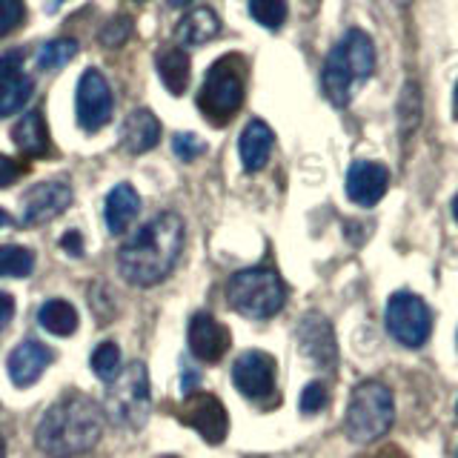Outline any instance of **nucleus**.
Returning <instances> with one entry per match:
<instances>
[{
    "label": "nucleus",
    "instance_id": "f257e3e1",
    "mask_svg": "<svg viewBox=\"0 0 458 458\" xmlns=\"http://www.w3.org/2000/svg\"><path fill=\"white\" fill-rule=\"evenodd\" d=\"M183 250V221L175 212H161L143 224L118 250V272L132 286H155L166 281Z\"/></svg>",
    "mask_w": 458,
    "mask_h": 458
},
{
    "label": "nucleus",
    "instance_id": "f03ea898",
    "mask_svg": "<svg viewBox=\"0 0 458 458\" xmlns=\"http://www.w3.org/2000/svg\"><path fill=\"white\" fill-rule=\"evenodd\" d=\"M104 433V412L89 395L69 393L43 412L38 424V450L49 458H75L89 453Z\"/></svg>",
    "mask_w": 458,
    "mask_h": 458
},
{
    "label": "nucleus",
    "instance_id": "7ed1b4c3",
    "mask_svg": "<svg viewBox=\"0 0 458 458\" xmlns=\"http://www.w3.org/2000/svg\"><path fill=\"white\" fill-rule=\"evenodd\" d=\"M376 72V43L361 29H350L333 49L321 69V89L333 106H350L355 89Z\"/></svg>",
    "mask_w": 458,
    "mask_h": 458
},
{
    "label": "nucleus",
    "instance_id": "20e7f679",
    "mask_svg": "<svg viewBox=\"0 0 458 458\" xmlns=\"http://www.w3.org/2000/svg\"><path fill=\"white\" fill-rule=\"evenodd\" d=\"M395 421V398L384 381H361L352 390L347 415H344V433L355 444H372L390 433Z\"/></svg>",
    "mask_w": 458,
    "mask_h": 458
},
{
    "label": "nucleus",
    "instance_id": "39448f33",
    "mask_svg": "<svg viewBox=\"0 0 458 458\" xmlns=\"http://www.w3.org/2000/svg\"><path fill=\"white\" fill-rule=\"evenodd\" d=\"M104 412L112 424L126 429H140L152 412L149 372L143 361H129L118 376L106 384Z\"/></svg>",
    "mask_w": 458,
    "mask_h": 458
},
{
    "label": "nucleus",
    "instance_id": "423d86ee",
    "mask_svg": "<svg viewBox=\"0 0 458 458\" xmlns=\"http://www.w3.org/2000/svg\"><path fill=\"white\" fill-rule=\"evenodd\" d=\"M226 301L243 318L264 321L278 315L286 301V286L276 269L252 267L235 272L226 284Z\"/></svg>",
    "mask_w": 458,
    "mask_h": 458
},
{
    "label": "nucleus",
    "instance_id": "0eeeda50",
    "mask_svg": "<svg viewBox=\"0 0 458 458\" xmlns=\"http://www.w3.org/2000/svg\"><path fill=\"white\" fill-rule=\"evenodd\" d=\"M243 104V72L241 57L226 55L218 64H212L207 72V81L200 86L198 106L207 114V121L215 126H224Z\"/></svg>",
    "mask_w": 458,
    "mask_h": 458
},
{
    "label": "nucleus",
    "instance_id": "6e6552de",
    "mask_svg": "<svg viewBox=\"0 0 458 458\" xmlns=\"http://www.w3.org/2000/svg\"><path fill=\"white\" fill-rule=\"evenodd\" d=\"M386 329L401 347L419 350L433 333V312L424 304V298L412 293H395L386 304Z\"/></svg>",
    "mask_w": 458,
    "mask_h": 458
},
{
    "label": "nucleus",
    "instance_id": "1a4fd4ad",
    "mask_svg": "<svg viewBox=\"0 0 458 458\" xmlns=\"http://www.w3.org/2000/svg\"><path fill=\"white\" fill-rule=\"evenodd\" d=\"M75 112L83 132H98L112 121V89L98 69H86L78 81Z\"/></svg>",
    "mask_w": 458,
    "mask_h": 458
},
{
    "label": "nucleus",
    "instance_id": "9d476101",
    "mask_svg": "<svg viewBox=\"0 0 458 458\" xmlns=\"http://www.w3.org/2000/svg\"><path fill=\"white\" fill-rule=\"evenodd\" d=\"M178 419L200 433L207 444H221L229 433V415L212 393H190L178 407Z\"/></svg>",
    "mask_w": 458,
    "mask_h": 458
},
{
    "label": "nucleus",
    "instance_id": "9b49d317",
    "mask_svg": "<svg viewBox=\"0 0 458 458\" xmlns=\"http://www.w3.org/2000/svg\"><path fill=\"white\" fill-rule=\"evenodd\" d=\"M233 384L243 398L252 401L272 395V390H276V358L261 350L238 355L233 367Z\"/></svg>",
    "mask_w": 458,
    "mask_h": 458
},
{
    "label": "nucleus",
    "instance_id": "f8f14e48",
    "mask_svg": "<svg viewBox=\"0 0 458 458\" xmlns=\"http://www.w3.org/2000/svg\"><path fill=\"white\" fill-rule=\"evenodd\" d=\"M23 49L0 55V118L21 112L35 92V81L23 72Z\"/></svg>",
    "mask_w": 458,
    "mask_h": 458
},
{
    "label": "nucleus",
    "instance_id": "ddd939ff",
    "mask_svg": "<svg viewBox=\"0 0 458 458\" xmlns=\"http://www.w3.org/2000/svg\"><path fill=\"white\" fill-rule=\"evenodd\" d=\"M72 204V186L66 181H43L26 192L23 198V224L26 226H40L61 212H66Z\"/></svg>",
    "mask_w": 458,
    "mask_h": 458
},
{
    "label": "nucleus",
    "instance_id": "4468645a",
    "mask_svg": "<svg viewBox=\"0 0 458 458\" xmlns=\"http://www.w3.org/2000/svg\"><path fill=\"white\" fill-rule=\"evenodd\" d=\"M298 344L307 358H312L321 369H333L338 361V344L333 324L321 312H307L298 324Z\"/></svg>",
    "mask_w": 458,
    "mask_h": 458
},
{
    "label": "nucleus",
    "instance_id": "2eb2a0df",
    "mask_svg": "<svg viewBox=\"0 0 458 458\" xmlns=\"http://www.w3.org/2000/svg\"><path fill=\"white\" fill-rule=\"evenodd\" d=\"M186 338H190L192 355L198 358V361H204V364H218L221 358L226 355L229 344H233V338H229V329L218 318H212L209 312H195L192 315Z\"/></svg>",
    "mask_w": 458,
    "mask_h": 458
},
{
    "label": "nucleus",
    "instance_id": "dca6fc26",
    "mask_svg": "<svg viewBox=\"0 0 458 458\" xmlns=\"http://www.w3.org/2000/svg\"><path fill=\"white\" fill-rule=\"evenodd\" d=\"M386 186H390V172L376 161H355L347 172V198L364 209L378 204L386 195Z\"/></svg>",
    "mask_w": 458,
    "mask_h": 458
},
{
    "label": "nucleus",
    "instance_id": "f3484780",
    "mask_svg": "<svg viewBox=\"0 0 458 458\" xmlns=\"http://www.w3.org/2000/svg\"><path fill=\"white\" fill-rule=\"evenodd\" d=\"M52 350L35 338L21 341L9 355V378L14 386H32L43 376V369L52 364Z\"/></svg>",
    "mask_w": 458,
    "mask_h": 458
},
{
    "label": "nucleus",
    "instance_id": "a211bd4d",
    "mask_svg": "<svg viewBox=\"0 0 458 458\" xmlns=\"http://www.w3.org/2000/svg\"><path fill=\"white\" fill-rule=\"evenodd\" d=\"M161 140V123L149 109H135L126 114V121L121 126V147L132 155H143L157 147Z\"/></svg>",
    "mask_w": 458,
    "mask_h": 458
},
{
    "label": "nucleus",
    "instance_id": "6ab92c4d",
    "mask_svg": "<svg viewBox=\"0 0 458 458\" xmlns=\"http://www.w3.org/2000/svg\"><path fill=\"white\" fill-rule=\"evenodd\" d=\"M276 147V135L264 121H250L247 129L241 132L238 140V152H241V164L247 172H261Z\"/></svg>",
    "mask_w": 458,
    "mask_h": 458
},
{
    "label": "nucleus",
    "instance_id": "aec40b11",
    "mask_svg": "<svg viewBox=\"0 0 458 458\" xmlns=\"http://www.w3.org/2000/svg\"><path fill=\"white\" fill-rule=\"evenodd\" d=\"M12 140H14V147L29 157H47L52 152V138H49L47 121H43V112L40 109L26 112L23 118L14 123Z\"/></svg>",
    "mask_w": 458,
    "mask_h": 458
},
{
    "label": "nucleus",
    "instance_id": "412c9836",
    "mask_svg": "<svg viewBox=\"0 0 458 458\" xmlns=\"http://www.w3.org/2000/svg\"><path fill=\"white\" fill-rule=\"evenodd\" d=\"M138 212H140V195L135 192L132 183H118L106 195L104 218H106V226L112 235H123L129 224L138 218Z\"/></svg>",
    "mask_w": 458,
    "mask_h": 458
},
{
    "label": "nucleus",
    "instance_id": "4be33fe9",
    "mask_svg": "<svg viewBox=\"0 0 458 458\" xmlns=\"http://www.w3.org/2000/svg\"><path fill=\"white\" fill-rule=\"evenodd\" d=\"M218 32H221L218 14L207 6H198L178 23L175 40L181 47H204V43H209L212 38H218Z\"/></svg>",
    "mask_w": 458,
    "mask_h": 458
},
{
    "label": "nucleus",
    "instance_id": "5701e85b",
    "mask_svg": "<svg viewBox=\"0 0 458 458\" xmlns=\"http://www.w3.org/2000/svg\"><path fill=\"white\" fill-rule=\"evenodd\" d=\"M155 66H157V75H161V83L172 95H183L186 86H190L192 78V66H190V55L178 47H166L157 52L155 57Z\"/></svg>",
    "mask_w": 458,
    "mask_h": 458
},
{
    "label": "nucleus",
    "instance_id": "b1692460",
    "mask_svg": "<svg viewBox=\"0 0 458 458\" xmlns=\"http://www.w3.org/2000/svg\"><path fill=\"white\" fill-rule=\"evenodd\" d=\"M38 321L40 327L47 329V333L57 335V338H69L78 333V310L69 304L64 298H52L47 304L40 307L38 312Z\"/></svg>",
    "mask_w": 458,
    "mask_h": 458
},
{
    "label": "nucleus",
    "instance_id": "393cba45",
    "mask_svg": "<svg viewBox=\"0 0 458 458\" xmlns=\"http://www.w3.org/2000/svg\"><path fill=\"white\" fill-rule=\"evenodd\" d=\"M35 269V252L18 247V243H9V247H0V278H26L32 276Z\"/></svg>",
    "mask_w": 458,
    "mask_h": 458
},
{
    "label": "nucleus",
    "instance_id": "a878e982",
    "mask_svg": "<svg viewBox=\"0 0 458 458\" xmlns=\"http://www.w3.org/2000/svg\"><path fill=\"white\" fill-rule=\"evenodd\" d=\"M75 55H78V40H72V38H57V40L43 43L35 61H38V69H43V72H55V69L66 66Z\"/></svg>",
    "mask_w": 458,
    "mask_h": 458
},
{
    "label": "nucleus",
    "instance_id": "bb28decb",
    "mask_svg": "<svg viewBox=\"0 0 458 458\" xmlns=\"http://www.w3.org/2000/svg\"><path fill=\"white\" fill-rule=\"evenodd\" d=\"M398 118H401V135H410L412 129L421 123V92H419V83L415 81L404 83V89H401Z\"/></svg>",
    "mask_w": 458,
    "mask_h": 458
},
{
    "label": "nucleus",
    "instance_id": "cd10ccee",
    "mask_svg": "<svg viewBox=\"0 0 458 458\" xmlns=\"http://www.w3.org/2000/svg\"><path fill=\"white\" fill-rule=\"evenodd\" d=\"M89 361H92L95 376L104 384H109L114 376H118V369H121V350H118V344H112V341L98 344Z\"/></svg>",
    "mask_w": 458,
    "mask_h": 458
},
{
    "label": "nucleus",
    "instance_id": "c85d7f7f",
    "mask_svg": "<svg viewBox=\"0 0 458 458\" xmlns=\"http://www.w3.org/2000/svg\"><path fill=\"white\" fill-rule=\"evenodd\" d=\"M250 14L255 23L276 32L286 21V0H250Z\"/></svg>",
    "mask_w": 458,
    "mask_h": 458
},
{
    "label": "nucleus",
    "instance_id": "c756f323",
    "mask_svg": "<svg viewBox=\"0 0 458 458\" xmlns=\"http://www.w3.org/2000/svg\"><path fill=\"white\" fill-rule=\"evenodd\" d=\"M329 404V393H327V386L321 381H312L304 386V393H301V401H298V407L304 415H315V412H321L324 407Z\"/></svg>",
    "mask_w": 458,
    "mask_h": 458
},
{
    "label": "nucleus",
    "instance_id": "7c9ffc66",
    "mask_svg": "<svg viewBox=\"0 0 458 458\" xmlns=\"http://www.w3.org/2000/svg\"><path fill=\"white\" fill-rule=\"evenodd\" d=\"M132 35V21L129 18H112L104 29H100V43L109 49H118L121 43H126V38Z\"/></svg>",
    "mask_w": 458,
    "mask_h": 458
},
{
    "label": "nucleus",
    "instance_id": "2f4dec72",
    "mask_svg": "<svg viewBox=\"0 0 458 458\" xmlns=\"http://www.w3.org/2000/svg\"><path fill=\"white\" fill-rule=\"evenodd\" d=\"M172 152H175L181 161H195L198 155L207 152V143L192 132H178L172 138Z\"/></svg>",
    "mask_w": 458,
    "mask_h": 458
},
{
    "label": "nucleus",
    "instance_id": "473e14b6",
    "mask_svg": "<svg viewBox=\"0 0 458 458\" xmlns=\"http://www.w3.org/2000/svg\"><path fill=\"white\" fill-rule=\"evenodd\" d=\"M23 0H0V38H6L12 29H18L23 21Z\"/></svg>",
    "mask_w": 458,
    "mask_h": 458
},
{
    "label": "nucleus",
    "instance_id": "72a5a7b5",
    "mask_svg": "<svg viewBox=\"0 0 458 458\" xmlns=\"http://www.w3.org/2000/svg\"><path fill=\"white\" fill-rule=\"evenodd\" d=\"M23 172H26V166H21L18 161H12V157H6V155H0V190L18 181Z\"/></svg>",
    "mask_w": 458,
    "mask_h": 458
},
{
    "label": "nucleus",
    "instance_id": "f704fd0d",
    "mask_svg": "<svg viewBox=\"0 0 458 458\" xmlns=\"http://www.w3.org/2000/svg\"><path fill=\"white\" fill-rule=\"evenodd\" d=\"M12 318H14V298L9 293H0V333L9 327Z\"/></svg>",
    "mask_w": 458,
    "mask_h": 458
},
{
    "label": "nucleus",
    "instance_id": "c9c22d12",
    "mask_svg": "<svg viewBox=\"0 0 458 458\" xmlns=\"http://www.w3.org/2000/svg\"><path fill=\"white\" fill-rule=\"evenodd\" d=\"M61 247H64L69 255L81 258V255H83V238H81V233H66L64 241H61Z\"/></svg>",
    "mask_w": 458,
    "mask_h": 458
},
{
    "label": "nucleus",
    "instance_id": "e433bc0d",
    "mask_svg": "<svg viewBox=\"0 0 458 458\" xmlns=\"http://www.w3.org/2000/svg\"><path fill=\"white\" fill-rule=\"evenodd\" d=\"M64 4H66V0H47V6H43V9H47V14H55Z\"/></svg>",
    "mask_w": 458,
    "mask_h": 458
},
{
    "label": "nucleus",
    "instance_id": "4c0bfd02",
    "mask_svg": "<svg viewBox=\"0 0 458 458\" xmlns=\"http://www.w3.org/2000/svg\"><path fill=\"white\" fill-rule=\"evenodd\" d=\"M190 4H192V0H169L172 9H183V6H190Z\"/></svg>",
    "mask_w": 458,
    "mask_h": 458
},
{
    "label": "nucleus",
    "instance_id": "58836bf2",
    "mask_svg": "<svg viewBox=\"0 0 458 458\" xmlns=\"http://www.w3.org/2000/svg\"><path fill=\"white\" fill-rule=\"evenodd\" d=\"M376 458H404V455H401L398 450H384L381 455H376Z\"/></svg>",
    "mask_w": 458,
    "mask_h": 458
},
{
    "label": "nucleus",
    "instance_id": "ea45409f",
    "mask_svg": "<svg viewBox=\"0 0 458 458\" xmlns=\"http://www.w3.org/2000/svg\"><path fill=\"white\" fill-rule=\"evenodd\" d=\"M12 224V218L6 215V209H0V226H9Z\"/></svg>",
    "mask_w": 458,
    "mask_h": 458
},
{
    "label": "nucleus",
    "instance_id": "a19ab883",
    "mask_svg": "<svg viewBox=\"0 0 458 458\" xmlns=\"http://www.w3.org/2000/svg\"><path fill=\"white\" fill-rule=\"evenodd\" d=\"M453 109H455V118H458V83H455V92H453Z\"/></svg>",
    "mask_w": 458,
    "mask_h": 458
},
{
    "label": "nucleus",
    "instance_id": "79ce46f5",
    "mask_svg": "<svg viewBox=\"0 0 458 458\" xmlns=\"http://www.w3.org/2000/svg\"><path fill=\"white\" fill-rule=\"evenodd\" d=\"M6 455V441H4V436H0V458Z\"/></svg>",
    "mask_w": 458,
    "mask_h": 458
},
{
    "label": "nucleus",
    "instance_id": "37998d69",
    "mask_svg": "<svg viewBox=\"0 0 458 458\" xmlns=\"http://www.w3.org/2000/svg\"><path fill=\"white\" fill-rule=\"evenodd\" d=\"M453 215H455V221H458V195L453 198Z\"/></svg>",
    "mask_w": 458,
    "mask_h": 458
},
{
    "label": "nucleus",
    "instance_id": "c03bdc74",
    "mask_svg": "<svg viewBox=\"0 0 458 458\" xmlns=\"http://www.w3.org/2000/svg\"><path fill=\"white\" fill-rule=\"evenodd\" d=\"M310 4H315V0H310Z\"/></svg>",
    "mask_w": 458,
    "mask_h": 458
},
{
    "label": "nucleus",
    "instance_id": "a18cd8bd",
    "mask_svg": "<svg viewBox=\"0 0 458 458\" xmlns=\"http://www.w3.org/2000/svg\"><path fill=\"white\" fill-rule=\"evenodd\" d=\"M455 458H458V455H455Z\"/></svg>",
    "mask_w": 458,
    "mask_h": 458
}]
</instances>
